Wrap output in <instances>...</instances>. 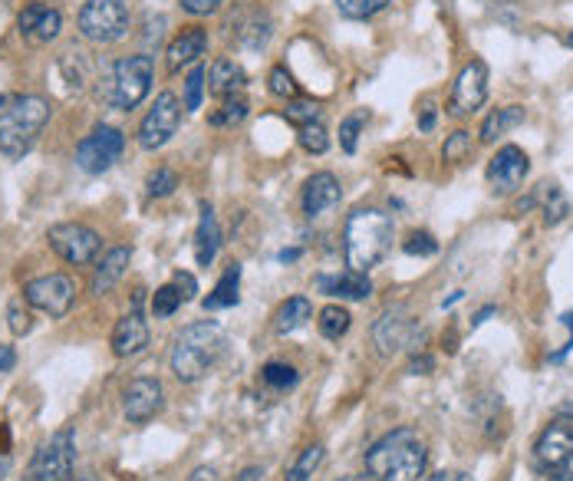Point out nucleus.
Listing matches in <instances>:
<instances>
[{
  "mask_svg": "<svg viewBox=\"0 0 573 481\" xmlns=\"http://www.w3.org/2000/svg\"><path fill=\"white\" fill-rule=\"evenodd\" d=\"M429 465V445L415 429H392L366 452L369 481H419Z\"/></svg>",
  "mask_w": 573,
  "mask_h": 481,
  "instance_id": "nucleus-1",
  "label": "nucleus"
},
{
  "mask_svg": "<svg viewBox=\"0 0 573 481\" xmlns=\"http://www.w3.org/2000/svg\"><path fill=\"white\" fill-rule=\"evenodd\" d=\"M396 225L379 208H356L343 225V254L346 267L356 274H369L389 254Z\"/></svg>",
  "mask_w": 573,
  "mask_h": 481,
  "instance_id": "nucleus-2",
  "label": "nucleus"
},
{
  "mask_svg": "<svg viewBox=\"0 0 573 481\" xmlns=\"http://www.w3.org/2000/svg\"><path fill=\"white\" fill-rule=\"evenodd\" d=\"M47 122H50V103L43 96L33 93L0 96V152L7 159L27 155Z\"/></svg>",
  "mask_w": 573,
  "mask_h": 481,
  "instance_id": "nucleus-3",
  "label": "nucleus"
},
{
  "mask_svg": "<svg viewBox=\"0 0 573 481\" xmlns=\"http://www.w3.org/2000/svg\"><path fill=\"white\" fill-rule=\"evenodd\" d=\"M224 346H228V337L218 327L215 320H198L188 323V327L175 337L172 346V373L182 383H198L201 376H208L215 363L221 360Z\"/></svg>",
  "mask_w": 573,
  "mask_h": 481,
  "instance_id": "nucleus-4",
  "label": "nucleus"
},
{
  "mask_svg": "<svg viewBox=\"0 0 573 481\" xmlns=\"http://www.w3.org/2000/svg\"><path fill=\"white\" fill-rule=\"evenodd\" d=\"M152 73H155V63L152 57L145 53H136V57H122L109 66L99 80V96L103 103L112 109H136L152 89Z\"/></svg>",
  "mask_w": 573,
  "mask_h": 481,
  "instance_id": "nucleus-5",
  "label": "nucleus"
},
{
  "mask_svg": "<svg viewBox=\"0 0 573 481\" xmlns=\"http://www.w3.org/2000/svg\"><path fill=\"white\" fill-rule=\"evenodd\" d=\"M80 33L89 43H116L129 33L126 0H86L80 10Z\"/></svg>",
  "mask_w": 573,
  "mask_h": 481,
  "instance_id": "nucleus-6",
  "label": "nucleus"
},
{
  "mask_svg": "<svg viewBox=\"0 0 573 481\" xmlns=\"http://www.w3.org/2000/svg\"><path fill=\"white\" fill-rule=\"evenodd\" d=\"M73 429H60L43 442L37 455L30 458L24 481H70L73 475Z\"/></svg>",
  "mask_w": 573,
  "mask_h": 481,
  "instance_id": "nucleus-7",
  "label": "nucleus"
},
{
  "mask_svg": "<svg viewBox=\"0 0 573 481\" xmlns=\"http://www.w3.org/2000/svg\"><path fill=\"white\" fill-rule=\"evenodd\" d=\"M47 241H50V248L60 254L66 264H76V267L93 264L96 257H99V251H103V238H99L93 228L76 225V221L53 225L47 231Z\"/></svg>",
  "mask_w": 573,
  "mask_h": 481,
  "instance_id": "nucleus-8",
  "label": "nucleus"
},
{
  "mask_svg": "<svg viewBox=\"0 0 573 481\" xmlns=\"http://www.w3.org/2000/svg\"><path fill=\"white\" fill-rule=\"evenodd\" d=\"M122 149H126V136L116 126H96L76 149V165L89 175H103L119 162Z\"/></svg>",
  "mask_w": 573,
  "mask_h": 481,
  "instance_id": "nucleus-9",
  "label": "nucleus"
},
{
  "mask_svg": "<svg viewBox=\"0 0 573 481\" xmlns=\"http://www.w3.org/2000/svg\"><path fill=\"white\" fill-rule=\"evenodd\" d=\"M24 300L30 307L43 310L47 317L60 320L66 313L73 310L76 304V284L70 281L66 274H47V277H37L24 287Z\"/></svg>",
  "mask_w": 573,
  "mask_h": 481,
  "instance_id": "nucleus-10",
  "label": "nucleus"
},
{
  "mask_svg": "<svg viewBox=\"0 0 573 481\" xmlns=\"http://www.w3.org/2000/svg\"><path fill=\"white\" fill-rule=\"evenodd\" d=\"M178 122H182V103H178L175 93H159L155 106L145 113L142 126H139V145L145 152L162 149L178 132Z\"/></svg>",
  "mask_w": 573,
  "mask_h": 481,
  "instance_id": "nucleus-11",
  "label": "nucleus"
},
{
  "mask_svg": "<svg viewBox=\"0 0 573 481\" xmlns=\"http://www.w3.org/2000/svg\"><path fill=\"white\" fill-rule=\"evenodd\" d=\"M488 99V63L471 60L452 86V99H448V113L452 116H471L475 109L485 106Z\"/></svg>",
  "mask_w": 573,
  "mask_h": 481,
  "instance_id": "nucleus-12",
  "label": "nucleus"
},
{
  "mask_svg": "<svg viewBox=\"0 0 573 481\" xmlns=\"http://www.w3.org/2000/svg\"><path fill=\"white\" fill-rule=\"evenodd\" d=\"M534 462H537V468H544L547 475L564 472L567 465H573V425L570 422L557 419L547 425L534 445Z\"/></svg>",
  "mask_w": 573,
  "mask_h": 481,
  "instance_id": "nucleus-13",
  "label": "nucleus"
},
{
  "mask_svg": "<svg viewBox=\"0 0 573 481\" xmlns=\"http://www.w3.org/2000/svg\"><path fill=\"white\" fill-rule=\"evenodd\" d=\"M415 337H419V320H412L409 307L386 310L376 320V327H373V343H376V350L382 356H392V353L406 350V346L415 343Z\"/></svg>",
  "mask_w": 573,
  "mask_h": 481,
  "instance_id": "nucleus-14",
  "label": "nucleus"
},
{
  "mask_svg": "<svg viewBox=\"0 0 573 481\" xmlns=\"http://www.w3.org/2000/svg\"><path fill=\"white\" fill-rule=\"evenodd\" d=\"M162 402H165V389L159 379L139 376V379H132L126 386V393H122V412H126V419L132 425H145L162 412Z\"/></svg>",
  "mask_w": 573,
  "mask_h": 481,
  "instance_id": "nucleus-15",
  "label": "nucleus"
},
{
  "mask_svg": "<svg viewBox=\"0 0 573 481\" xmlns=\"http://www.w3.org/2000/svg\"><path fill=\"white\" fill-rule=\"evenodd\" d=\"M527 172H531V159H527V152L518 149V145H504V149H498V155L488 162V182L494 192H501V195L518 192Z\"/></svg>",
  "mask_w": 573,
  "mask_h": 481,
  "instance_id": "nucleus-16",
  "label": "nucleus"
},
{
  "mask_svg": "<svg viewBox=\"0 0 573 481\" xmlns=\"http://www.w3.org/2000/svg\"><path fill=\"white\" fill-rule=\"evenodd\" d=\"M17 30H20V37H27L30 43H50V40L60 37L63 17H60V10H56V7L43 4V0H33V4H27L24 10H20Z\"/></svg>",
  "mask_w": 573,
  "mask_h": 481,
  "instance_id": "nucleus-17",
  "label": "nucleus"
},
{
  "mask_svg": "<svg viewBox=\"0 0 573 481\" xmlns=\"http://www.w3.org/2000/svg\"><path fill=\"white\" fill-rule=\"evenodd\" d=\"M343 198V188H340V178L333 172H317L307 178V185H303V215L307 218H320L333 211L340 205Z\"/></svg>",
  "mask_w": 573,
  "mask_h": 481,
  "instance_id": "nucleus-18",
  "label": "nucleus"
},
{
  "mask_svg": "<svg viewBox=\"0 0 573 481\" xmlns=\"http://www.w3.org/2000/svg\"><path fill=\"white\" fill-rule=\"evenodd\" d=\"M145 346H149V323L142 320V313L132 310L119 317L116 330H112V353L126 360V356H139Z\"/></svg>",
  "mask_w": 573,
  "mask_h": 481,
  "instance_id": "nucleus-19",
  "label": "nucleus"
},
{
  "mask_svg": "<svg viewBox=\"0 0 573 481\" xmlns=\"http://www.w3.org/2000/svg\"><path fill=\"white\" fill-rule=\"evenodd\" d=\"M208 50V30L201 27H188L182 30V37H175V43L168 47V73H178L182 66H191L205 57Z\"/></svg>",
  "mask_w": 573,
  "mask_h": 481,
  "instance_id": "nucleus-20",
  "label": "nucleus"
},
{
  "mask_svg": "<svg viewBox=\"0 0 573 481\" xmlns=\"http://www.w3.org/2000/svg\"><path fill=\"white\" fill-rule=\"evenodd\" d=\"M221 248V228L215 218V208L208 201H201V218H198V231H195V261L198 267H211Z\"/></svg>",
  "mask_w": 573,
  "mask_h": 481,
  "instance_id": "nucleus-21",
  "label": "nucleus"
},
{
  "mask_svg": "<svg viewBox=\"0 0 573 481\" xmlns=\"http://www.w3.org/2000/svg\"><path fill=\"white\" fill-rule=\"evenodd\" d=\"M129 261H132V248H112V251L103 257V261H99L93 281H89V290H93L96 297L109 294V290L122 281V274H126Z\"/></svg>",
  "mask_w": 573,
  "mask_h": 481,
  "instance_id": "nucleus-22",
  "label": "nucleus"
},
{
  "mask_svg": "<svg viewBox=\"0 0 573 481\" xmlns=\"http://www.w3.org/2000/svg\"><path fill=\"white\" fill-rule=\"evenodd\" d=\"M244 86H247V73L234 60L211 63V70H208V93L211 96H218V99L238 96Z\"/></svg>",
  "mask_w": 573,
  "mask_h": 481,
  "instance_id": "nucleus-23",
  "label": "nucleus"
},
{
  "mask_svg": "<svg viewBox=\"0 0 573 481\" xmlns=\"http://www.w3.org/2000/svg\"><path fill=\"white\" fill-rule=\"evenodd\" d=\"M320 290L330 297H340V300H366L373 294V281L366 274H356V271H346V274H327L320 277Z\"/></svg>",
  "mask_w": 573,
  "mask_h": 481,
  "instance_id": "nucleus-24",
  "label": "nucleus"
},
{
  "mask_svg": "<svg viewBox=\"0 0 573 481\" xmlns=\"http://www.w3.org/2000/svg\"><path fill=\"white\" fill-rule=\"evenodd\" d=\"M307 320H313L310 300L307 297H290L274 313V330L280 333V337H290V333H297V330L307 327Z\"/></svg>",
  "mask_w": 573,
  "mask_h": 481,
  "instance_id": "nucleus-25",
  "label": "nucleus"
},
{
  "mask_svg": "<svg viewBox=\"0 0 573 481\" xmlns=\"http://www.w3.org/2000/svg\"><path fill=\"white\" fill-rule=\"evenodd\" d=\"M241 264H228L221 274V281L215 284V290L205 297V310H224V307H234L241 300Z\"/></svg>",
  "mask_w": 573,
  "mask_h": 481,
  "instance_id": "nucleus-26",
  "label": "nucleus"
},
{
  "mask_svg": "<svg viewBox=\"0 0 573 481\" xmlns=\"http://www.w3.org/2000/svg\"><path fill=\"white\" fill-rule=\"evenodd\" d=\"M521 122H524V106L494 109V113L485 119V126H481V142H494L498 136H508V132L518 129Z\"/></svg>",
  "mask_w": 573,
  "mask_h": 481,
  "instance_id": "nucleus-27",
  "label": "nucleus"
},
{
  "mask_svg": "<svg viewBox=\"0 0 573 481\" xmlns=\"http://www.w3.org/2000/svg\"><path fill=\"white\" fill-rule=\"evenodd\" d=\"M350 323H353L350 310L340 307V304H330V307L320 310L317 327H320V333H323L327 340H340V337H346V333H350Z\"/></svg>",
  "mask_w": 573,
  "mask_h": 481,
  "instance_id": "nucleus-28",
  "label": "nucleus"
},
{
  "mask_svg": "<svg viewBox=\"0 0 573 481\" xmlns=\"http://www.w3.org/2000/svg\"><path fill=\"white\" fill-rule=\"evenodd\" d=\"M247 99L238 93V96H228V99H221V106L215 109V113L208 116L211 126H218V129H228V126H238V122L247 119Z\"/></svg>",
  "mask_w": 573,
  "mask_h": 481,
  "instance_id": "nucleus-29",
  "label": "nucleus"
},
{
  "mask_svg": "<svg viewBox=\"0 0 573 481\" xmlns=\"http://www.w3.org/2000/svg\"><path fill=\"white\" fill-rule=\"evenodd\" d=\"M323 458H327V449L323 445H310V449H303L297 455V462L290 465V472H287V481H310L313 472L323 465Z\"/></svg>",
  "mask_w": 573,
  "mask_h": 481,
  "instance_id": "nucleus-30",
  "label": "nucleus"
},
{
  "mask_svg": "<svg viewBox=\"0 0 573 481\" xmlns=\"http://www.w3.org/2000/svg\"><path fill=\"white\" fill-rule=\"evenodd\" d=\"M261 379L271 389H277V393H287V389H294L300 383V376H297V369L290 366V363H267L261 369Z\"/></svg>",
  "mask_w": 573,
  "mask_h": 481,
  "instance_id": "nucleus-31",
  "label": "nucleus"
},
{
  "mask_svg": "<svg viewBox=\"0 0 573 481\" xmlns=\"http://www.w3.org/2000/svg\"><path fill=\"white\" fill-rule=\"evenodd\" d=\"M297 139L310 155H323L330 149V136H327V129H323V122H307V126H300Z\"/></svg>",
  "mask_w": 573,
  "mask_h": 481,
  "instance_id": "nucleus-32",
  "label": "nucleus"
},
{
  "mask_svg": "<svg viewBox=\"0 0 573 481\" xmlns=\"http://www.w3.org/2000/svg\"><path fill=\"white\" fill-rule=\"evenodd\" d=\"M386 4L389 0H336V10H340L346 20H369Z\"/></svg>",
  "mask_w": 573,
  "mask_h": 481,
  "instance_id": "nucleus-33",
  "label": "nucleus"
},
{
  "mask_svg": "<svg viewBox=\"0 0 573 481\" xmlns=\"http://www.w3.org/2000/svg\"><path fill=\"white\" fill-rule=\"evenodd\" d=\"M320 103H310V99H287L284 116L294 122V126H307V122H320Z\"/></svg>",
  "mask_w": 573,
  "mask_h": 481,
  "instance_id": "nucleus-34",
  "label": "nucleus"
},
{
  "mask_svg": "<svg viewBox=\"0 0 573 481\" xmlns=\"http://www.w3.org/2000/svg\"><path fill=\"white\" fill-rule=\"evenodd\" d=\"M208 80V70L205 66H191V73H188V80H185V109L188 113H195V109L201 106V96H205V83Z\"/></svg>",
  "mask_w": 573,
  "mask_h": 481,
  "instance_id": "nucleus-35",
  "label": "nucleus"
},
{
  "mask_svg": "<svg viewBox=\"0 0 573 481\" xmlns=\"http://www.w3.org/2000/svg\"><path fill=\"white\" fill-rule=\"evenodd\" d=\"M182 304H185V300H182V294L175 290V284H165V287H159V290L152 294V313H155L159 320L172 317V313L182 307Z\"/></svg>",
  "mask_w": 573,
  "mask_h": 481,
  "instance_id": "nucleus-36",
  "label": "nucleus"
},
{
  "mask_svg": "<svg viewBox=\"0 0 573 481\" xmlns=\"http://www.w3.org/2000/svg\"><path fill=\"white\" fill-rule=\"evenodd\" d=\"M366 113L359 109V113H353V116H346L343 122H340V145H343V152H356V142H359V132H363V126H366Z\"/></svg>",
  "mask_w": 573,
  "mask_h": 481,
  "instance_id": "nucleus-37",
  "label": "nucleus"
},
{
  "mask_svg": "<svg viewBox=\"0 0 573 481\" xmlns=\"http://www.w3.org/2000/svg\"><path fill=\"white\" fill-rule=\"evenodd\" d=\"M471 155V132L458 129L452 136L445 139V149H442V159L445 162H465Z\"/></svg>",
  "mask_w": 573,
  "mask_h": 481,
  "instance_id": "nucleus-38",
  "label": "nucleus"
},
{
  "mask_svg": "<svg viewBox=\"0 0 573 481\" xmlns=\"http://www.w3.org/2000/svg\"><path fill=\"white\" fill-rule=\"evenodd\" d=\"M267 83H271V93L280 96V99H297V83L294 76L287 73V66H274L271 76H267Z\"/></svg>",
  "mask_w": 573,
  "mask_h": 481,
  "instance_id": "nucleus-39",
  "label": "nucleus"
},
{
  "mask_svg": "<svg viewBox=\"0 0 573 481\" xmlns=\"http://www.w3.org/2000/svg\"><path fill=\"white\" fill-rule=\"evenodd\" d=\"M402 251L412 254V257H432V254L438 251V241L432 238L429 231H412L409 241L402 244Z\"/></svg>",
  "mask_w": 573,
  "mask_h": 481,
  "instance_id": "nucleus-40",
  "label": "nucleus"
},
{
  "mask_svg": "<svg viewBox=\"0 0 573 481\" xmlns=\"http://www.w3.org/2000/svg\"><path fill=\"white\" fill-rule=\"evenodd\" d=\"M178 188V175L172 169H155L149 175V195L152 198H165V195H172Z\"/></svg>",
  "mask_w": 573,
  "mask_h": 481,
  "instance_id": "nucleus-41",
  "label": "nucleus"
},
{
  "mask_svg": "<svg viewBox=\"0 0 573 481\" xmlns=\"http://www.w3.org/2000/svg\"><path fill=\"white\" fill-rule=\"evenodd\" d=\"M7 320H10V333H17V337L30 333V313H27V307H24V300H10Z\"/></svg>",
  "mask_w": 573,
  "mask_h": 481,
  "instance_id": "nucleus-42",
  "label": "nucleus"
},
{
  "mask_svg": "<svg viewBox=\"0 0 573 481\" xmlns=\"http://www.w3.org/2000/svg\"><path fill=\"white\" fill-rule=\"evenodd\" d=\"M175 290L182 294V300H195V294H198V281L191 277L188 271H178L175 274Z\"/></svg>",
  "mask_w": 573,
  "mask_h": 481,
  "instance_id": "nucleus-43",
  "label": "nucleus"
},
{
  "mask_svg": "<svg viewBox=\"0 0 573 481\" xmlns=\"http://www.w3.org/2000/svg\"><path fill=\"white\" fill-rule=\"evenodd\" d=\"M218 4H221V0H182V7L188 10V14H215V10H218Z\"/></svg>",
  "mask_w": 573,
  "mask_h": 481,
  "instance_id": "nucleus-44",
  "label": "nucleus"
},
{
  "mask_svg": "<svg viewBox=\"0 0 573 481\" xmlns=\"http://www.w3.org/2000/svg\"><path fill=\"white\" fill-rule=\"evenodd\" d=\"M17 363V353H14V346H0V373H10Z\"/></svg>",
  "mask_w": 573,
  "mask_h": 481,
  "instance_id": "nucleus-45",
  "label": "nucleus"
},
{
  "mask_svg": "<svg viewBox=\"0 0 573 481\" xmlns=\"http://www.w3.org/2000/svg\"><path fill=\"white\" fill-rule=\"evenodd\" d=\"M419 129H422V132H432V129H435V109H432V106H425V109H422Z\"/></svg>",
  "mask_w": 573,
  "mask_h": 481,
  "instance_id": "nucleus-46",
  "label": "nucleus"
},
{
  "mask_svg": "<svg viewBox=\"0 0 573 481\" xmlns=\"http://www.w3.org/2000/svg\"><path fill=\"white\" fill-rule=\"evenodd\" d=\"M429 369H432V360H429V356H415L412 366H409V373L419 376V373H429Z\"/></svg>",
  "mask_w": 573,
  "mask_h": 481,
  "instance_id": "nucleus-47",
  "label": "nucleus"
},
{
  "mask_svg": "<svg viewBox=\"0 0 573 481\" xmlns=\"http://www.w3.org/2000/svg\"><path fill=\"white\" fill-rule=\"evenodd\" d=\"M188 481H218V472L215 468H195Z\"/></svg>",
  "mask_w": 573,
  "mask_h": 481,
  "instance_id": "nucleus-48",
  "label": "nucleus"
},
{
  "mask_svg": "<svg viewBox=\"0 0 573 481\" xmlns=\"http://www.w3.org/2000/svg\"><path fill=\"white\" fill-rule=\"evenodd\" d=\"M425 481H471L465 472H442V475H432V478H425Z\"/></svg>",
  "mask_w": 573,
  "mask_h": 481,
  "instance_id": "nucleus-49",
  "label": "nucleus"
},
{
  "mask_svg": "<svg viewBox=\"0 0 573 481\" xmlns=\"http://www.w3.org/2000/svg\"><path fill=\"white\" fill-rule=\"evenodd\" d=\"M10 465H14V462H10V455H7V452H0V478H7V475H10Z\"/></svg>",
  "mask_w": 573,
  "mask_h": 481,
  "instance_id": "nucleus-50",
  "label": "nucleus"
},
{
  "mask_svg": "<svg viewBox=\"0 0 573 481\" xmlns=\"http://www.w3.org/2000/svg\"><path fill=\"white\" fill-rule=\"evenodd\" d=\"M491 313H494V307H485V310H481V313H478V317H475V320H471V327H481V323H485V320L491 317Z\"/></svg>",
  "mask_w": 573,
  "mask_h": 481,
  "instance_id": "nucleus-51",
  "label": "nucleus"
},
{
  "mask_svg": "<svg viewBox=\"0 0 573 481\" xmlns=\"http://www.w3.org/2000/svg\"><path fill=\"white\" fill-rule=\"evenodd\" d=\"M550 481H573V465H567L564 472H554V478Z\"/></svg>",
  "mask_w": 573,
  "mask_h": 481,
  "instance_id": "nucleus-52",
  "label": "nucleus"
},
{
  "mask_svg": "<svg viewBox=\"0 0 573 481\" xmlns=\"http://www.w3.org/2000/svg\"><path fill=\"white\" fill-rule=\"evenodd\" d=\"M297 257H300V251L294 248V251H280V254H277V261H284V264H290V261H297Z\"/></svg>",
  "mask_w": 573,
  "mask_h": 481,
  "instance_id": "nucleus-53",
  "label": "nucleus"
},
{
  "mask_svg": "<svg viewBox=\"0 0 573 481\" xmlns=\"http://www.w3.org/2000/svg\"><path fill=\"white\" fill-rule=\"evenodd\" d=\"M340 481H369V478H359V475H350V478H340Z\"/></svg>",
  "mask_w": 573,
  "mask_h": 481,
  "instance_id": "nucleus-54",
  "label": "nucleus"
}]
</instances>
